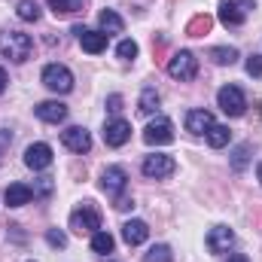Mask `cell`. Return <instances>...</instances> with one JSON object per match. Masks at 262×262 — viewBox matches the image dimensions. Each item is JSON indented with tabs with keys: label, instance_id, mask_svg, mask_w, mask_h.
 Returning <instances> with one entry per match:
<instances>
[{
	"label": "cell",
	"instance_id": "cell-30",
	"mask_svg": "<svg viewBox=\"0 0 262 262\" xmlns=\"http://www.w3.org/2000/svg\"><path fill=\"white\" fill-rule=\"evenodd\" d=\"M46 241H49L52 247H67V235L61 229H49V232H46Z\"/></svg>",
	"mask_w": 262,
	"mask_h": 262
},
{
	"label": "cell",
	"instance_id": "cell-13",
	"mask_svg": "<svg viewBox=\"0 0 262 262\" xmlns=\"http://www.w3.org/2000/svg\"><path fill=\"white\" fill-rule=\"evenodd\" d=\"M232 244H235V232L229 226H213L207 232V250L210 253H226Z\"/></svg>",
	"mask_w": 262,
	"mask_h": 262
},
{
	"label": "cell",
	"instance_id": "cell-1",
	"mask_svg": "<svg viewBox=\"0 0 262 262\" xmlns=\"http://www.w3.org/2000/svg\"><path fill=\"white\" fill-rule=\"evenodd\" d=\"M31 52H34L31 34H21V31H3V34H0V55H3V58L21 64V61L31 58Z\"/></svg>",
	"mask_w": 262,
	"mask_h": 262
},
{
	"label": "cell",
	"instance_id": "cell-12",
	"mask_svg": "<svg viewBox=\"0 0 262 262\" xmlns=\"http://www.w3.org/2000/svg\"><path fill=\"white\" fill-rule=\"evenodd\" d=\"M25 165H28L31 171L49 168V165H52V146H49V143H31V146L25 149Z\"/></svg>",
	"mask_w": 262,
	"mask_h": 262
},
{
	"label": "cell",
	"instance_id": "cell-5",
	"mask_svg": "<svg viewBox=\"0 0 262 262\" xmlns=\"http://www.w3.org/2000/svg\"><path fill=\"white\" fill-rule=\"evenodd\" d=\"M70 229H73L76 235H82V232H92V235H95V232L101 229V213L85 201L82 207H76V210L70 213Z\"/></svg>",
	"mask_w": 262,
	"mask_h": 262
},
{
	"label": "cell",
	"instance_id": "cell-8",
	"mask_svg": "<svg viewBox=\"0 0 262 262\" xmlns=\"http://www.w3.org/2000/svg\"><path fill=\"white\" fill-rule=\"evenodd\" d=\"M143 140H146L149 146H165V143H171V140H174V125H171V119H165V116L152 119V122L143 128Z\"/></svg>",
	"mask_w": 262,
	"mask_h": 262
},
{
	"label": "cell",
	"instance_id": "cell-7",
	"mask_svg": "<svg viewBox=\"0 0 262 262\" xmlns=\"http://www.w3.org/2000/svg\"><path fill=\"white\" fill-rule=\"evenodd\" d=\"M140 171H143L149 180H162V177H171V174L177 171V162H174L171 156H162V152H156V156H146V159H143Z\"/></svg>",
	"mask_w": 262,
	"mask_h": 262
},
{
	"label": "cell",
	"instance_id": "cell-23",
	"mask_svg": "<svg viewBox=\"0 0 262 262\" xmlns=\"http://www.w3.org/2000/svg\"><path fill=\"white\" fill-rule=\"evenodd\" d=\"M232 140V131H229V125H210V131H207V143L213 146V149H220V146H226Z\"/></svg>",
	"mask_w": 262,
	"mask_h": 262
},
{
	"label": "cell",
	"instance_id": "cell-19",
	"mask_svg": "<svg viewBox=\"0 0 262 262\" xmlns=\"http://www.w3.org/2000/svg\"><path fill=\"white\" fill-rule=\"evenodd\" d=\"M159 101H162V98H159V92H156L152 85H146V89L140 92V101H137V110H140L143 116H152V113L159 110Z\"/></svg>",
	"mask_w": 262,
	"mask_h": 262
},
{
	"label": "cell",
	"instance_id": "cell-4",
	"mask_svg": "<svg viewBox=\"0 0 262 262\" xmlns=\"http://www.w3.org/2000/svg\"><path fill=\"white\" fill-rule=\"evenodd\" d=\"M168 73L174 76V79H180V82H189V79H195L198 73V58L192 52H174L171 55V61H168Z\"/></svg>",
	"mask_w": 262,
	"mask_h": 262
},
{
	"label": "cell",
	"instance_id": "cell-3",
	"mask_svg": "<svg viewBox=\"0 0 262 262\" xmlns=\"http://www.w3.org/2000/svg\"><path fill=\"white\" fill-rule=\"evenodd\" d=\"M43 85L55 95H67L73 89V73L64 64H46L43 67Z\"/></svg>",
	"mask_w": 262,
	"mask_h": 262
},
{
	"label": "cell",
	"instance_id": "cell-9",
	"mask_svg": "<svg viewBox=\"0 0 262 262\" xmlns=\"http://www.w3.org/2000/svg\"><path fill=\"white\" fill-rule=\"evenodd\" d=\"M125 186H128V174H125V168L113 165V168H107V171L101 174V189H104L110 198H119L122 192H125Z\"/></svg>",
	"mask_w": 262,
	"mask_h": 262
},
{
	"label": "cell",
	"instance_id": "cell-20",
	"mask_svg": "<svg viewBox=\"0 0 262 262\" xmlns=\"http://www.w3.org/2000/svg\"><path fill=\"white\" fill-rule=\"evenodd\" d=\"M98 18H101V31H104L107 37H110V34H122V28H125V21H122L113 9H104Z\"/></svg>",
	"mask_w": 262,
	"mask_h": 262
},
{
	"label": "cell",
	"instance_id": "cell-27",
	"mask_svg": "<svg viewBox=\"0 0 262 262\" xmlns=\"http://www.w3.org/2000/svg\"><path fill=\"white\" fill-rule=\"evenodd\" d=\"M171 247L168 244H156V247H149V253L143 256V262H171Z\"/></svg>",
	"mask_w": 262,
	"mask_h": 262
},
{
	"label": "cell",
	"instance_id": "cell-24",
	"mask_svg": "<svg viewBox=\"0 0 262 262\" xmlns=\"http://www.w3.org/2000/svg\"><path fill=\"white\" fill-rule=\"evenodd\" d=\"M15 15H18L21 21H37V18H40V6H37V0H18Z\"/></svg>",
	"mask_w": 262,
	"mask_h": 262
},
{
	"label": "cell",
	"instance_id": "cell-36",
	"mask_svg": "<svg viewBox=\"0 0 262 262\" xmlns=\"http://www.w3.org/2000/svg\"><path fill=\"white\" fill-rule=\"evenodd\" d=\"M229 262H250V259H247L244 253H232V256H229Z\"/></svg>",
	"mask_w": 262,
	"mask_h": 262
},
{
	"label": "cell",
	"instance_id": "cell-10",
	"mask_svg": "<svg viewBox=\"0 0 262 262\" xmlns=\"http://www.w3.org/2000/svg\"><path fill=\"white\" fill-rule=\"evenodd\" d=\"M61 143H64L70 152L82 156V152H89V149H92V134L82 128V125H70L67 131H61Z\"/></svg>",
	"mask_w": 262,
	"mask_h": 262
},
{
	"label": "cell",
	"instance_id": "cell-35",
	"mask_svg": "<svg viewBox=\"0 0 262 262\" xmlns=\"http://www.w3.org/2000/svg\"><path fill=\"white\" fill-rule=\"evenodd\" d=\"M6 82H9V79H6V70H3V67H0V95H3V92H6Z\"/></svg>",
	"mask_w": 262,
	"mask_h": 262
},
{
	"label": "cell",
	"instance_id": "cell-14",
	"mask_svg": "<svg viewBox=\"0 0 262 262\" xmlns=\"http://www.w3.org/2000/svg\"><path fill=\"white\" fill-rule=\"evenodd\" d=\"M131 140V125L125 119H113L104 125V143L107 146H125Z\"/></svg>",
	"mask_w": 262,
	"mask_h": 262
},
{
	"label": "cell",
	"instance_id": "cell-15",
	"mask_svg": "<svg viewBox=\"0 0 262 262\" xmlns=\"http://www.w3.org/2000/svg\"><path fill=\"white\" fill-rule=\"evenodd\" d=\"M34 113H37L43 122H52V125H58V122L67 119V107L61 104V101H43V104L34 107Z\"/></svg>",
	"mask_w": 262,
	"mask_h": 262
},
{
	"label": "cell",
	"instance_id": "cell-28",
	"mask_svg": "<svg viewBox=\"0 0 262 262\" xmlns=\"http://www.w3.org/2000/svg\"><path fill=\"white\" fill-rule=\"evenodd\" d=\"M116 55H119L122 61H134V58H137V43H134V40H122V43L116 46Z\"/></svg>",
	"mask_w": 262,
	"mask_h": 262
},
{
	"label": "cell",
	"instance_id": "cell-2",
	"mask_svg": "<svg viewBox=\"0 0 262 262\" xmlns=\"http://www.w3.org/2000/svg\"><path fill=\"white\" fill-rule=\"evenodd\" d=\"M216 104L226 116H244V110H247V98L238 85H223L216 92Z\"/></svg>",
	"mask_w": 262,
	"mask_h": 262
},
{
	"label": "cell",
	"instance_id": "cell-16",
	"mask_svg": "<svg viewBox=\"0 0 262 262\" xmlns=\"http://www.w3.org/2000/svg\"><path fill=\"white\" fill-rule=\"evenodd\" d=\"M149 238V226L143 223V220H128L125 226H122V241L128 244V247H137V244H143Z\"/></svg>",
	"mask_w": 262,
	"mask_h": 262
},
{
	"label": "cell",
	"instance_id": "cell-33",
	"mask_svg": "<svg viewBox=\"0 0 262 262\" xmlns=\"http://www.w3.org/2000/svg\"><path fill=\"white\" fill-rule=\"evenodd\" d=\"M107 110H110V113H119V110H122V98H119V95H110V98H107Z\"/></svg>",
	"mask_w": 262,
	"mask_h": 262
},
{
	"label": "cell",
	"instance_id": "cell-6",
	"mask_svg": "<svg viewBox=\"0 0 262 262\" xmlns=\"http://www.w3.org/2000/svg\"><path fill=\"white\" fill-rule=\"evenodd\" d=\"M250 6H253V0H223L220 3V21L226 28H238V25H244Z\"/></svg>",
	"mask_w": 262,
	"mask_h": 262
},
{
	"label": "cell",
	"instance_id": "cell-26",
	"mask_svg": "<svg viewBox=\"0 0 262 262\" xmlns=\"http://www.w3.org/2000/svg\"><path fill=\"white\" fill-rule=\"evenodd\" d=\"M210 25H213L210 15H195V18L186 25V34H189V37H204V34L210 31Z\"/></svg>",
	"mask_w": 262,
	"mask_h": 262
},
{
	"label": "cell",
	"instance_id": "cell-17",
	"mask_svg": "<svg viewBox=\"0 0 262 262\" xmlns=\"http://www.w3.org/2000/svg\"><path fill=\"white\" fill-rule=\"evenodd\" d=\"M31 198H34V189L25 186V183H9L6 192H3V201H6L9 207H25Z\"/></svg>",
	"mask_w": 262,
	"mask_h": 262
},
{
	"label": "cell",
	"instance_id": "cell-25",
	"mask_svg": "<svg viewBox=\"0 0 262 262\" xmlns=\"http://www.w3.org/2000/svg\"><path fill=\"white\" fill-rule=\"evenodd\" d=\"M46 3H49V9H52L55 15H70V12L82 9L85 0H46Z\"/></svg>",
	"mask_w": 262,
	"mask_h": 262
},
{
	"label": "cell",
	"instance_id": "cell-29",
	"mask_svg": "<svg viewBox=\"0 0 262 262\" xmlns=\"http://www.w3.org/2000/svg\"><path fill=\"white\" fill-rule=\"evenodd\" d=\"M247 156H250V146H238V149H235V156H232V168H235V171H244Z\"/></svg>",
	"mask_w": 262,
	"mask_h": 262
},
{
	"label": "cell",
	"instance_id": "cell-34",
	"mask_svg": "<svg viewBox=\"0 0 262 262\" xmlns=\"http://www.w3.org/2000/svg\"><path fill=\"white\" fill-rule=\"evenodd\" d=\"M128 207H134V201H131L128 195H119V198H116V210H128Z\"/></svg>",
	"mask_w": 262,
	"mask_h": 262
},
{
	"label": "cell",
	"instance_id": "cell-11",
	"mask_svg": "<svg viewBox=\"0 0 262 262\" xmlns=\"http://www.w3.org/2000/svg\"><path fill=\"white\" fill-rule=\"evenodd\" d=\"M73 34L79 37V46L89 52V55H101L107 49V34L104 31H89V28H73Z\"/></svg>",
	"mask_w": 262,
	"mask_h": 262
},
{
	"label": "cell",
	"instance_id": "cell-37",
	"mask_svg": "<svg viewBox=\"0 0 262 262\" xmlns=\"http://www.w3.org/2000/svg\"><path fill=\"white\" fill-rule=\"evenodd\" d=\"M256 177H259V183H262V165H259V168H256Z\"/></svg>",
	"mask_w": 262,
	"mask_h": 262
},
{
	"label": "cell",
	"instance_id": "cell-31",
	"mask_svg": "<svg viewBox=\"0 0 262 262\" xmlns=\"http://www.w3.org/2000/svg\"><path fill=\"white\" fill-rule=\"evenodd\" d=\"M52 189H55V186H52V180H49V177H40V180H37V186H34V198H37V195H49Z\"/></svg>",
	"mask_w": 262,
	"mask_h": 262
},
{
	"label": "cell",
	"instance_id": "cell-18",
	"mask_svg": "<svg viewBox=\"0 0 262 262\" xmlns=\"http://www.w3.org/2000/svg\"><path fill=\"white\" fill-rule=\"evenodd\" d=\"M213 125V116L207 113V110H189L186 113V131H192V134H207Z\"/></svg>",
	"mask_w": 262,
	"mask_h": 262
},
{
	"label": "cell",
	"instance_id": "cell-21",
	"mask_svg": "<svg viewBox=\"0 0 262 262\" xmlns=\"http://www.w3.org/2000/svg\"><path fill=\"white\" fill-rule=\"evenodd\" d=\"M207 55L213 64H235L238 61V49H232V46H213Z\"/></svg>",
	"mask_w": 262,
	"mask_h": 262
},
{
	"label": "cell",
	"instance_id": "cell-22",
	"mask_svg": "<svg viewBox=\"0 0 262 262\" xmlns=\"http://www.w3.org/2000/svg\"><path fill=\"white\" fill-rule=\"evenodd\" d=\"M113 244H116V241H113V235H110V232H101V229H98V232L92 235V250H95V253H101V256L113 253Z\"/></svg>",
	"mask_w": 262,
	"mask_h": 262
},
{
	"label": "cell",
	"instance_id": "cell-32",
	"mask_svg": "<svg viewBox=\"0 0 262 262\" xmlns=\"http://www.w3.org/2000/svg\"><path fill=\"white\" fill-rule=\"evenodd\" d=\"M247 73L250 76H262V55H250L247 58Z\"/></svg>",
	"mask_w": 262,
	"mask_h": 262
}]
</instances>
